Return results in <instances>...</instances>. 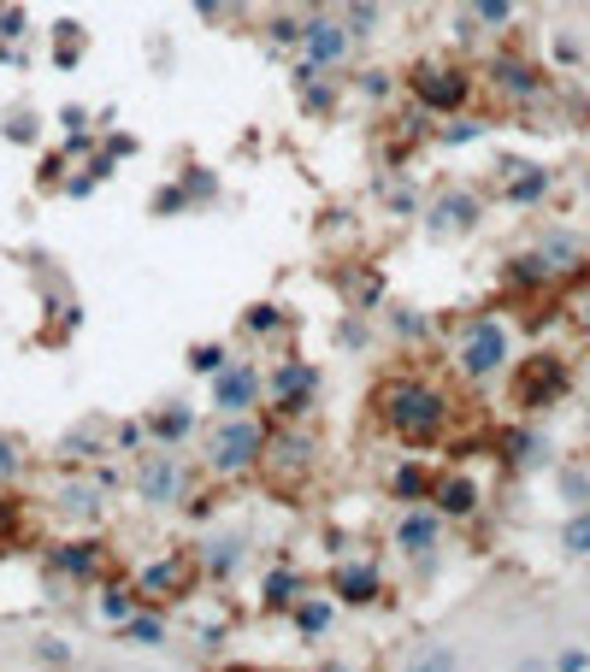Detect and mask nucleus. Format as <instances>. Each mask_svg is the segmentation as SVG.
Listing matches in <instances>:
<instances>
[{"label":"nucleus","mask_w":590,"mask_h":672,"mask_svg":"<svg viewBox=\"0 0 590 672\" xmlns=\"http://www.w3.org/2000/svg\"><path fill=\"white\" fill-rule=\"evenodd\" d=\"M366 413H372V425H378L384 436H396L401 448H437L443 436H449L455 407L431 377L396 367V372H384L378 384H372Z\"/></svg>","instance_id":"obj_1"},{"label":"nucleus","mask_w":590,"mask_h":672,"mask_svg":"<svg viewBox=\"0 0 590 672\" xmlns=\"http://www.w3.org/2000/svg\"><path fill=\"white\" fill-rule=\"evenodd\" d=\"M261 466H266V484L278 490L284 502L308 495V478H313V466H320V443H313L308 419H284V425H272Z\"/></svg>","instance_id":"obj_2"},{"label":"nucleus","mask_w":590,"mask_h":672,"mask_svg":"<svg viewBox=\"0 0 590 672\" xmlns=\"http://www.w3.org/2000/svg\"><path fill=\"white\" fill-rule=\"evenodd\" d=\"M272 425L254 413H219V431L207 436V472L213 478H249L266 455Z\"/></svg>","instance_id":"obj_3"},{"label":"nucleus","mask_w":590,"mask_h":672,"mask_svg":"<svg viewBox=\"0 0 590 672\" xmlns=\"http://www.w3.org/2000/svg\"><path fill=\"white\" fill-rule=\"evenodd\" d=\"M201 578H207V561H201L195 549H178V554H160V561L148 566V573L136 578V602L142 608H178L190 602V596L201 590Z\"/></svg>","instance_id":"obj_4"},{"label":"nucleus","mask_w":590,"mask_h":672,"mask_svg":"<svg viewBox=\"0 0 590 672\" xmlns=\"http://www.w3.org/2000/svg\"><path fill=\"white\" fill-rule=\"evenodd\" d=\"M567 389H573V367L561 355H526L520 367L508 372V401L520 407V413H543V407H555Z\"/></svg>","instance_id":"obj_5"},{"label":"nucleus","mask_w":590,"mask_h":672,"mask_svg":"<svg viewBox=\"0 0 590 672\" xmlns=\"http://www.w3.org/2000/svg\"><path fill=\"white\" fill-rule=\"evenodd\" d=\"M508 355H514L508 325H502V319H491V313H479L467 331H460V343H455V372L479 384V377H491V372L508 367Z\"/></svg>","instance_id":"obj_6"},{"label":"nucleus","mask_w":590,"mask_h":672,"mask_svg":"<svg viewBox=\"0 0 590 672\" xmlns=\"http://www.w3.org/2000/svg\"><path fill=\"white\" fill-rule=\"evenodd\" d=\"M266 401H272V413H278V425L284 419H313V407H320V367L313 360H278V367L266 372Z\"/></svg>","instance_id":"obj_7"},{"label":"nucleus","mask_w":590,"mask_h":672,"mask_svg":"<svg viewBox=\"0 0 590 672\" xmlns=\"http://www.w3.org/2000/svg\"><path fill=\"white\" fill-rule=\"evenodd\" d=\"M131 490H136L148 507H178L183 495H190V472H183L178 448L160 443L154 455H142V460L131 466Z\"/></svg>","instance_id":"obj_8"},{"label":"nucleus","mask_w":590,"mask_h":672,"mask_svg":"<svg viewBox=\"0 0 590 672\" xmlns=\"http://www.w3.org/2000/svg\"><path fill=\"white\" fill-rule=\"evenodd\" d=\"M408 89H413V100H420L425 112H460L472 100V77L460 65H449V60H420L408 71Z\"/></svg>","instance_id":"obj_9"},{"label":"nucleus","mask_w":590,"mask_h":672,"mask_svg":"<svg viewBox=\"0 0 590 672\" xmlns=\"http://www.w3.org/2000/svg\"><path fill=\"white\" fill-rule=\"evenodd\" d=\"M266 396V372L254 367V360H225L219 372H213V407L219 413H254Z\"/></svg>","instance_id":"obj_10"},{"label":"nucleus","mask_w":590,"mask_h":672,"mask_svg":"<svg viewBox=\"0 0 590 672\" xmlns=\"http://www.w3.org/2000/svg\"><path fill=\"white\" fill-rule=\"evenodd\" d=\"M349 41H354L349 24H342V19H325V12L301 24V48H308V60L320 65V71H330V65L349 60Z\"/></svg>","instance_id":"obj_11"},{"label":"nucleus","mask_w":590,"mask_h":672,"mask_svg":"<svg viewBox=\"0 0 590 672\" xmlns=\"http://www.w3.org/2000/svg\"><path fill=\"white\" fill-rule=\"evenodd\" d=\"M48 566H53V573H65V578L95 584L112 561H107V543H95V537H77V543H53V549H48Z\"/></svg>","instance_id":"obj_12"},{"label":"nucleus","mask_w":590,"mask_h":672,"mask_svg":"<svg viewBox=\"0 0 590 672\" xmlns=\"http://www.w3.org/2000/svg\"><path fill=\"white\" fill-rule=\"evenodd\" d=\"M330 596H337L342 608H372L384 596V584L366 561H342V566H330Z\"/></svg>","instance_id":"obj_13"},{"label":"nucleus","mask_w":590,"mask_h":672,"mask_svg":"<svg viewBox=\"0 0 590 672\" xmlns=\"http://www.w3.org/2000/svg\"><path fill=\"white\" fill-rule=\"evenodd\" d=\"M431 507H437L443 519H467L472 507H479V484H472L467 472H437V484H431Z\"/></svg>","instance_id":"obj_14"},{"label":"nucleus","mask_w":590,"mask_h":672,"mask_svg":"<svg viewBox=\"0 0 590 672\" xmlns=\"http://www.w3.org/2000/svg\"><path fill=\"white\" fill-rule=\"evenodd\" d=\"M437 537H443V514L437 507H420V514H401V525H396V549L401 554H431L437 549Z\"/></svg>","instance_id":"obj_15"},{"label":"nucleus","mask_w":590,"mask_h":672,"mask_svg":"<svg viewBox=\"0 0 590 672\" xmlns=\"http://www.w3.org/2000/svg\"><path fill=\"white\" fill-rule=\"evenodd\" d=\"M301 590H308V578H301L296 566H272L266 584H261V608L266 613H290L301 602Z\"/></svg>","instance_id":"obj_16"},{"label":"nucleus","mask_w":590,"mask_h":672,"mask_svg":"<svg viewBox=\"0 0 590 672\" xmlns=\"http://www.w3.org/2000/svg\"><path fill=\"white\" fill-rule=\"evenodd\" d=\"M119 637H124V643H136V649H160V643H166V613L136 602V608L119 620Z\"/></svg>","instance_id":"obj_17"},{"label":"nucleus","mask_w":590,"mask_h":672,"mask_svg":"<svg viewBox=\"0 0 590 672\" xmlns=\"http://www.w3.org/2000/svg\"><path fill=\"white\" fill-rule=\"evenodd\" d=\"M19 543H31V507H24V495L0 484V549H19Z\"/></svg>","instance_id":"obj_18"},{"label":"nucleus","mask_w":590,"mask_h":672,"mask_svg":"<svg viewBox=\"0 0 590 672\" xmlns=\"http://www.w3.org/2000/svg\"><path fill=\"white\" fill-rule=\"evenodd\" d=\"M491 77H496V89H502V95H514V100L543 95V77H538V71H531L526 60H496V65H491Z\"/></svg>","instance_id":"obj_19"},{"label":"nucleus","mask_w":590,"mask_h":672,"mask_svg":"<svg viewBox=\"0 0 590 672\" xmlns=\"http://www.w3.org/2000/svg\"><path fill=\"white\" fill-rule=\"evenodd\" d=\"M148 431H154V443H171V448H178L183 443V436H190L195 431V413H190V407H160V413H148Z\"/></svg>","instance_id":"obj_20"},{"label":"nucleus","mask_w":590,"mask_h":672,"mask_svg":"<svg viewBox=\"0 0 590 672\" xmlns=\"http://www.w3.org/2000/svg\"><path fill=\"white\" fill-rule=\"evenodd\" d=\"M514 171H520V178H514V183H502V195H508L514 201V207H531V201H543V195H550V171H543V166H514Z\"/></svg>","instance_id":"obj_21"},{"label":"nucleus","mask_w":590,"mask_h":672,"mask_svg":"<svg viewBox=\"0 0 590 672\" xmlns=\"http://www.w3.org/2000/svg\"><path fill=\"white\" fill-rule=\"evenodd\" d=\"M472 225H479V201H472V195H443L437 201V225H431L437 237H449V230H472Z\"/></svg>","instance_id":"obj_22"},{"label":"nucleus","mask_w":590,"mask_h":672,"mask_svg":"<svg viewBox=\"0 0 590 672\" xmlns=\"http://www.w3.org/2000/svg\"><path fill=\"white\" fill-rule=\"evenodd\" d=\"M290 620H296V632H301V637H308V643L330 632V608L320 602V596H301V602L290 608Z\"/></svg>","instance_id":"obj_23"},{"label":"nucleus","mask_w":590,"mask_h":672,"mask_svg":"<svg viewBox=\"0 0 590 672\" xmlns=\"http://www.w3.org/2000/svg\"><path fill=\"white\" fill-rule=\"evenodd\" d=\"M431 484H437V472H425V466H401L390 478L396 502H431Z\"/></svg>","instance_id":"obj_24"},{"label":"nucleus","mask_w":590,"mask_h":672,"mask_svg":"<svg viewBox=\"0 0 590 672\" xmlns=\"http://www.w3.org/2000/svg\"><path fill=\"white\" fill-rule=\"evenodd\" d=\"M561 549H567L573 561H585V554H590V507H579V514L561 525Z\"/></svg>","instance_id":"obj_25"},{"label":"nucleus","mask_w":590,"mask_h":672,"mask_svg":"<svg viewBox=\"0 0 590 672\" xmlns=\"http://www.w3.org/2000/svg\"><path fill=\"white\" fill-rule=\"evenodd\" d=\"M60 514H71V519L100 514V484H71V490L60 495Z\"/></svg>","instance_id":"obj_26"},{"label":"nucleus","mask_w":590,"mask_h":672,"mask_svg":"<svg viewBox=\"0 0 590 672\" xmlns=\"http://www.w3.org/2000/svg\"><path fill=\"white\" fill-rule=\"evenodd\" d=\"M502 277H508V284H514V289H538V284H550V277H555V272H550V266H543V260H538V254H526V260H514V266H508V272H502Z\"/></svg>","instance_id":"obj_27"},{"label":"nucleus","mask_w":590,"mask_h":672,"mask_svg":"<svg viewBox=\"0 0 590 672\" xmlns=\"http://www.w3.org/2000/svg\"><path fill=\"white\" fill-rule=\"evenodd\" d=\"M472 7V19L484 24V31H508L514 24V0H467Z\"/></svg>","instance_id":"obj_28"},{"label":"nucleus","mask_w":590,"mask_h":672,"mask_svg":"<svg viewBox=\"0 0 590 672\" xmlns=\"http://www.w3.org/2000/svg\"><path fill=\"white\" fill-rule=\"evenodd\" d=\"M284 325V307L278 301H254L249 313H242V331L249 336H266V331H278Z\"/></svg>","instance_id":"obj_29"},{"label":"nucleus","mask_w":590,"mask_h":672,"mask_svg":"<svg viewBox=\"0 0 590 672\" xmlns=\"http://www.w3.org/2000/svg\"><path fill=\"white\" fill-rule=\"evenodd\" d=\"M131 608H136V584H107V590H100V613H107L112 625H119Z\"/></svg>","instance_id":"obj_30"},{"label":"nucleus","mask_w":590,"mask_h":672,"mask_svg":"<svg viewBox=\"0 0 590 672\" xmlns=\"http://www.w3.org/2000/svg\"><path fill=\"white\" fill-rule=\"evenodd\" d=\"M77 48H83V31H77V24H53V60H60V65H77Z\"/></svg>","instance_id":"obj_31"},{"label":"nucleus","mask_w":590,"mask_h":672,"mask_svg":"<svg viewBox=\"0 0 590 672\" xmlns=\"http://www.w3.org/2000/svg\"><path fill=\"white\" fill-rule=\"evenodd\" d=\"M19 472H24V443L19 436H0V484H12Z\"/></svg>","instance_id":"obj_32"},{"label":"nucleus","mask_w":590,"mask_h":672,"mask_svg":"<svg viewBox=\"0 0 590 672\" xmlns=\"http://www.w3.org/2000/svg\"><path fill=\"white\" fill-rule=\"evenodd\" d=\"M266 36L278 41V48H296V41H301V24L290 19V12H278V19H266Z\"/></svg>","instance_id":"obj_33"},{"label":"nucleus","mask_w":590,"mask_h":672,"mask_svg":"<svg viewBox=\"0 0 590 672\" xmlns=\"http://www.w3.org/2000/svg\"><path fill=\"white\" fill-rule=\"evenodd\" d=\"M225 360H230V355H225V348H219V343H195V355H190V367L213 377V372H219V367H225Z\"/></svg>","instance_id":"obj_34"},{"label":"nucleus","mask_w":590,"mask_h":672,"mask_svg":"<svg viewBox=\"0 0 590 672\" xmlns=\"http://www.w3.org/2000/svg\"><path fill=\"white\" fill-rule=\"evenodd\" d=\"M36 661H48V667H71L77 655H71L60 637H36Z\"/></svg>","instance_id":"obj_35"},{"label":"nucleus","mask_w":590,"mask_h":672,"mask_svg":"<svg viewBox=\"0 0 590 672\" xmlns=\"http://www.w3.org/2000/svg\"><path fill=\"white\" fill-rule=\"evenodd\" d=\"M413 667H420V672H443V667H460V655L455 649H425V655H413Z\"/></svg>","instance_id":"obj_36"},{"label":"nucleus","mask_w":590,"mask_h":672,"mask_svg":"<svg viewBox=\"0 0 590 672\" xmlns=\"http://www.w3.org/2000/svg\"><path fill=\"white\" fill-rule=\"evenodd\" d=\"M237 561H242V549L237 543H219V554H207V573H237Z\"/></svg>","instance_id":"obj_37"},{"label":"nucleus","mask_w":590,"mask_h":672,"mask_svg":"<svg viewBox=\"0 0 590 672\" xmlns=\"http://www.w3.org/2000/svg\"><path fill=\"white\" fill-rule=\"evenodd\" d=\"M555 667H561V672H585V667H590V649H561Z\"/></svg>","instance_id":"obj_38"},{"label":"nucleus","mask_w":590,"mask_h":672,"mask_svg":"<svg viewBox=\"0 0 590 672\" xmlns=\"http://www.w3.org/2000/svg\"><path fill=\"white\" fill-rule=\"evenodd\" d=\"M361 89H366V95H390V77H384V71H366Z\"/></svg>","instance_id":"obj_39"},{"label":"nucleus","mask_w":590,"mask_h":672,"mask_svg":"<svg viewBox=\"0 0 590 672\" xmlns=\"http://www.w3.org/2000/svg\"><path fill=\"white\" fill-rule=\"evenodd\" d=\"M396 331H401V336H420V331H425V319H420V313H413V319H408V313H396Z\"/></svg>","instance_id":"obj_40"},{"label":"nucleus","mask_w":590,"mask_h":672,"mask_svg":"<svg viewBox=\"0 0 590 672\" xmlns=\"http://www.w3.org/2000/svg\"><path fill=\"white\" fill-rule=\"evenodd\" d=\"M579 319H585V331H590V296H585V307H579Z\"/></svg>","instance_id":"obj_41"}]
</instances>
